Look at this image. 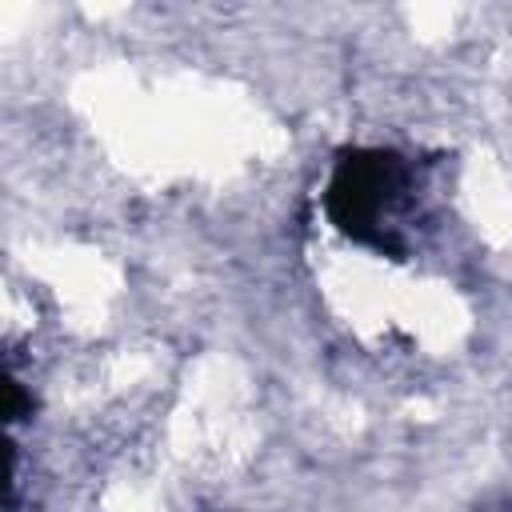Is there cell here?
<instances>
[{
    "mask_svg": "<svg viewBox=\"0 0 512 512\" xmlns=\"http://www.w3.org/2000/svg\"><path fill=\"white\" fill-rule=\"evenodd\" d=\"M408 188V172L388 152H356L344 156L332 184H328V212L332 220L364 244H388L384 220H392L400 196Z\"/></svg>",
    "mask_w": 512,
    "mask_h": 512,
    "instance_id": "obj_1",
    "label": "cell"
}]
</instances>
